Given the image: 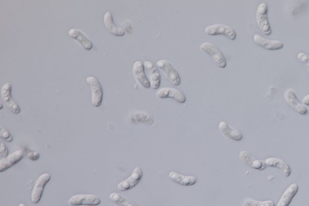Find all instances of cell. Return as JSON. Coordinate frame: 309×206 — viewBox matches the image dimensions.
I'll return each mask as SVG.
<instances>
[{
  "label": "cell",
  "instance_id": "6da1fadb",
  "mask_svg": "<svg viewBox=\"0 0 309 206\" xmlns=\"http://www.w3.org/2000/svg\"><path fill=\"white\" fill-rule=\"evenodd\" d=\"M256 19L257 24L262 33L267 36L270 35L271 29L268 19V6L266 3L260 4L257 8Z\"/></svg>",
  "mask_w": 309,
  "mask_h": 206
},
{
  "label": "cell",
  "instance_id": "7a4b0ae2",
  "mask_svg": "<svg viewBox=\"0 0 309 206\" xmlns=\"http://www.w3.org/2000/svg\"><path fill=\"white\" fill-rule=\"evenodd\" d=\"M87 83L90 86L91 92V103L94 106L100 107L103 101V90L100 83L94 77L86 78Z\"/></svg>",
  "mask_w": 309,
  "mask_h": 206
},
{
  "label": "cell",
  "instance_id": "3957f363",
  "mask_svg": "<svg viewBox=\"0 0 309 206\" xmlns=\"http://www.w3.org/2000/svg\"><path fill=\"white\" fill-rule=\"evenodd\" d=\"M205 33L210 36L223 35L231 40L236 38V34L230 27L221 24H213L207 27L205 30Z\"/></svg>",
  "mask_w": 309,
  "mask_h": 206
},
{
  "label": "cell",
  "instance_id": "277c9868",
  "mask_svg": "<svg viewBox=\"0 0 309 206\" xmlns=\"http://www.w3.org/2000/svg\"><path fill=\"white\" fill-rule=\"evenodd\" d=\"M200 49L203 52L211 56L214 63L220 68H226V61L223 55L214 45L209 43H204L200 46Z\"/></svg>",
  "mask_w": 309,
  "mask_h": 206
},
{
  "label": "cell",
  "instance_id": "5b68a950",
  "mask_svg": "<svg viewBox=\"0 0 309 206\" xmlns=\"http://www.w3.org/2000/svg\"><path fill=\"white\" fill-rule=\"evenodd\" d=\"M12 85L11 83H6L2 86L1 95L2 102L14 114H18L21 112V108L12 98Z\"/></svg>",
  "mask_w": 309,
  "mask_h": 206
},
{
  "label": "cell",
  "instance_id": "8992f818",
  "mask_svg": "<svg viewBox=\"0 0 309 206\" xmlns=\"http://www.w3.org/2000/svg\"><path fill=\"white\" fill-rule=\"evenodd\" d=\"M100 198L93 195H77L72 196L69 200V205L72 206H95L100 205Z\"/></svg>",
  "mask_w": 309,
  "mask_h": 206
},
{
  "label": "cell",
  "instance_id": "52a82bcc",
  "mask_svg": "<svg viewBox=\"0 0 309 206\" xmlns=\"http://www.w3.org/2000/svg\"><path fill=\"white\" fill-rule=\"evenodd\" d=\"M157 66L163 71L173 85L175 86L180 85V78L179 73L169 61L165 60H160L157 63Z\"/></svg>",
  "mask_w": 309,
  "mask_h": 206
},
{
  "label": "cell",
  "instance_id": "ba28073f",
  "mask_svg": "<svg viewBox=\"0 0 309 206\" xmlns=\"http://www.w3.org/2000/svg\"><path fill=\"white\" fill-rule=\"evenodd\" d=\"M50 178L51 176L49 174L44 173L37 179L31 194L32 203L34 204L39 203L43 195L44 186L48 183Z\"/></svg>",
  "mask_w": 309,
  "mask_h": 206
},
{
  "label": "cell",
  "instance_id": "9c48e42d",
  "mask_svg": "<svg viewBox=\"0 0 309 206\" xmlns=\"http://www.w3.org/2000/svg\"><path fill=\"white\" fill-rule=\"evenodd\" d=\"M284 99L289 106L300 115H306L308 113V109L305 105L299 102L295 93L293 90L288 89L284 92Z\"/></svg>",
  "mask_w": 309,
  "mask_h": 206
},
{
  "label": "cell",
  "instance_id": "30bf717a",
  "mask_svg": "<svg viewBox=\"0 0 309 206\" xmlns=\"http://www.w3.org/2000/svg\"><path fill=\"white\" fill-rule=\"evenodd\" d=\"M142 169L139 167H137L133 170L130 177L118 184V190L121 191H125L134 188L142 178Z\"/></svg>",
  "mask_w": 309,
  "mask_h": 206
},
{
  "label": "cell",
  "instance_id": "8fae6325",
  "mask_svg": "<svg viewBox=\"0 0 309 206\" xmlns=\"http://www.w3.org/2000/svg\"><path fill=\"white\" fill-rule=\"evenodd\" d=\"M157 96L162 99L172 98L179 103H184L186 101L185 95L180 90L172 87L161 88L158 91Z\"/></svg>",
  "mask_w": 309,
  "mask_h": 206
},
{
  "label": "cell",
  "instance_id": "7c38bea8",
  "mask_svg": "<svg viewBox=\"0 0 309 206\" xmlns=\"http://www.w3.org/2000/svg\"><path fill=\"white\" fill-rule=\"evenodd\" d=\"M132 72L133 76L143 88H149L151 87L150 81L148 79L145 72V66L141 61H137L133 66Z\"/></svg>",
  "mask_w": 309,
  "mask_h": 206
},
{
  "label": "cell",
  "instance_id": "4fadbf2b",
  "mask_svg": "<svg viewBox=\"0 0 309 206\" xmlns=\"http://www.w3.org/2000/svg\"><path fill=\"white\" fill-rule=\"evenodd\" d=\"M23 158V151L17 150L10 154L7 158L1 159L0 161V172H3L19 163Z\"/></svg>",
  "mask_w": 309,
  "mask_h": 206
},
{
  "label": "cell",
  "instance_id": "5bb4252c",
  "mask_svg": "<svg viewBox=\"0 0 309 206\" xmlns=\"http://www.w3.org/2000/svg\"><path fill=\"white\" fill-rule=\"evenodd\" d=\"M143 65L149 73L151 87L154 90L158 89L161 85V75L158 69L150 61H145Z\"/></svg>",
  "mask_w": 309,
  "mask_h": 206
},
{
  "label": "cell",
  "instance_id": "9a60e30c",
  "mask_svg": "<svg viewBox=\"0 0 309 206\" xmlns=\"http://www.w3.org/2000/svg\"><path fill=\"white\" fill-rule=\"evenodd\" d=\"M254 40L257 45L268 50H280L284 46L283 42L281 41L269 40L262 37L259 34H256L254 36Z\"/></svg>",
  "mask_w": 309,
  "mask_h": 206
},
{
  "label": "cell",
  "instance_id": "2e32d148",
  "mask_svg": "<svg viewBox=\"0 0 309 206\" xmlns=\"http://www.w3.org/2000/svg\"><path fill=\"white\" fill-rule=\"evenodd\" d=\"M240 159L244 162L245 164L251 167L252 168L258 171L264 170L266 168V164L265 162L258 160L254 157H252L248 152L241 151L239 154Z\"/></svg>",
  "mask_w": 309,
  "mask_h": 206
},
{
  "label": "cell",
  "instance_id": "e0dca14e",
  "mask_svg": "<svg viewBox=\"0 0 309 206\" xmlns=\"http://www.w3.org/2000/svg\"><path fill=\"white\" fill-rule=\"evenodd\" d=\"M265 163L267 166L280 169L282 172L286 177H288L291 175V169L290 166L283 159L278 158H269L265 161Z\"/></svg>",
  "mask_w": 309,
  "mask_h": 206
},
{
  "label": "cell",
  "instance_id": "ac0fdd59",
  "mask_svg": "<svg viewBox=\"0 0 309 206\" xmlns=\"http://www.w3.org/2000/svg\"><path fill=\"white\" fill-rule=\"evenodd\" d=\"M104 24L105 28L111 34L116 36H122L125 35V31L123 29L118 28L114 23L112 15L110 12H106L104 16Z\"/></svg>",
  "mask_w": 309,
  "mask_h": 206
},
{
  "label": "cell",
  "instance_id": "d6986e66",
  "mask_svg": "<svg viewBox=\"0 0 309 206\" xmlns=\"http://www.w3.org/2000/svg\"><path fill=\"white\" fill-rule=\"evenodd\" d=\"M169 176L171 180L182 186H192L195 185L197 181V179L195 176L183 175L175 172H171Z\"/></svg>",
  "mask_w": 309,
  "mask_h": 206
},
{
  "label": "cell",
  "instance_id": "ffe728a7",
  "mask_svg": "<svg viewBox=\"0 0 309 206\" xmlns=\"http://www.w3.org/2000/svg\"><path fill=\"white\" fill-rule=\"evenodd\" d=\"M299 186L297 184L293 183L289 186L281 196L277 206H289L292 200L298 193Z\"/></svg>",
  "mask_w": 309,
  "mask_h": 206
},
{
  "label": "cell",
  "instance_id": "44dd1931",
  "mask_svg": "<svg viewBox=\"0 0 309 206\" xmlns=\"http://www.w3.org/2000/svg\"><path fill=\"white\" fill-rule=\"evenodd\" d=\"M219 129L224 136L232 139V140L239 141L242 140V138H243L241 132L236 129L231 128L225 122H220Z\"/></svg>",
  "mask_w": 309,
  "mask_h": 206
},
{
  "label": "cell",
  "instance_id": "7402d4cb",
  "mask_svg": "<svg viewBox=\"0 0 309 206\" xmlns=\"http://www.w3.org/2000/svg\"><path fill=\"white\" fill-rule=\"evenodd\" d=\"M69 35L72 38L78 41L83 48L86 50H90L92 49L93 45L91 41L84 35L81 31L77 29H72L69 31Z\"/></svg>",
  "mask_w": 309,
  "mask_h": 206
},
{
  "label": "cell",
  "instance_id": "603a6c76",
  "mask_svg": "<svg viewBox=\"0 0 309 206\" xmlns=\"http://www.w3.org/2000/svg\"><path fill=\"white\" fill-rule=\"evenodd\" d=\"M110 199L111 201L119 206H135L131 201L117 193H111L110 195Z\"/></svg>",
  "mask_w": 309,
  "mask_h": 206
},
{
  "label": "cell",
  "instance_id": "cb8c5ba5",
  "mask_svg": "<svg viewBox=\"0 0 309 206\" xmlns=\"http://www.w3.org/2000/svg\"><path fill=\"white\" fill-rule=\"evenodd\" d=\"M132 120L133 121L143 122L148 125L152 124L153 122L152 117L150 114L143 112L135 114L132 117Z\"/></svg>",
  "mask_w": 309,
  "mask_h": 206
},
{
  "label": "cell",
  "instance_id": "d4e9b609",
  "mask_svg": "<svg viewBox=\"0 0 309 206\" xmlns=\"http://www.w3.org/2000/svg\"><path fill=\"white\" fill-rule=\"evenodd\" d=\"M245 206H275L273 201H259L248 199L245 202Z\"/></svg>",
  "mask_w": 309,
  "mask_h": 206
},
{
  "label": "cell",
  "instance_id": "484cf974",
  "mask_svg": "<svg viewBox=\"0 0 309 206\" xmlns=\"http://www.w3.org/2000/svg\"><path fill=\"white\" fill-rule=\"evenodd\" d=\"M0 137L4 141L9 142V143H11L13 140V137H12L11 134L2 126H0Z\"/></svg>",
  "mask_w": 309,
  "mask_h": 206
},
{
  "label": "cell",
  "instance_id": "4316f807",
  "mask_svg": "<svg viewBox=\"0 0 309 206\" xmlns=\"http://www.w3.org/2000/svg\"><path fill=\"white\" fill-rule=\"evenodd\" d=\"M298 58L306 66L309 74V55L304 53H300L298 54Z\"/></svg>",
  "mask_w": 309,
  "mask_h": 206
},
{
  "label": "cell",
  "instance_id": "83f0119b",
  "mask_svg": "<svg viewBox=\"0 0 309 206\" xmlns=\"http://www.w3.org/2000/svg\"><path fill=\"white\" fill-rule=\"evenodd\" d=\"M8 154L9 151L7 146L5 145L3 142H1V143H0V156H1L2 159L6 158L8 156Z\"/></svg>",
  "mask_w": 309,
  "mask_h": 206
},
{
  "label": "cell",
  "instance_id": "f1b7e54d",
  "mask_svg": "<svg viewBox=\"0 0 309 206\" xmlns=\"http://www.w3.org/2000/svg\"><path fill=\"white\" fill-rule=\"evenodd\" d=\"M27 158L32 161H37L40 158V154L36 151H29L27 153Z\"/></svg>",
  "mask_w": 309,
  "mask_h": 206
},
{
  "label": "cell",
  "instance_id": "f546056e",
  "mask_svg": "<svg viewBox=\"0 0 309 206\" xmlns=\"http://www.w3.org/2000/svg\"><path fill=\"white\" fill-rule=\"evenodd\" d=\"M303 104L305 106H309V95L306 96L303 100Z\"/></svg>",
  "mask_w": 309,
  "mask_h": 206
},
{
  "label": "cell",
  "instance_id": "4dcf8cb0",
  "mask_svg": "<svg viewBox=\"0 0 309 206\" xmlns=\"http://www.w3.org/2000/svg\"><path fill=\"white\" fill-rule=\"evenodd\" d=\"M18 206H27L26 205H24V204H20V205Z\"/></svg>",
  "mask_w": 309,
  "mask_h": 206
},
{
  "label": "cell",
  "instance_id": "1f68e13d",
  "mask_svg": "<svg viewBox=\"0 0 309 206\" xmlns=\"http://www.w3.org/2000/svg\"><path fill=\"white\" fill-rule=\"evenodd\" d=\"M2 107H3V106H2V103H1V107H0V109H1Z\"/></svg>",
  "mask_w": 309,
  "mask_h": 206
}]
</instances>
